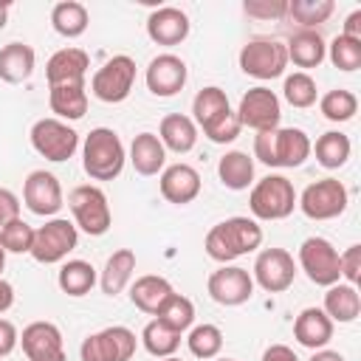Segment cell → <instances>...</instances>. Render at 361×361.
Returning a JSON list of instances; mask_svg holds the SVG:
<instances>
[{
  "label": "cell",
  "instance_id": "8",
  "mask_svg": "<svg viewBox=\"0 0 361 361\" xmlns=\"http://www.w3.org/2000/svg\"><path fill=\"white\" fill-rule=\"evenodd\" d=\"M79 243V228L65 220V217H54L45 226L34 228V245H31V257L42 265H54L62 262Z\"/></svg>",
  "mask_w": 361,
  "mask_h": 361
},
{
  "label": "cell",
  "instance_id": "38",
  "mask_svg": "<svg viewBox=\"0 0 361 361\" xmlns=\"http://www.w3.org/2000/svg\"><path fill=\"white\" fill-rule=\"evenodd\" d=\"M282 96H285V102H288L290 107L305 110V107L316 104V99H319V87H316V82H313L310 73H305V71H293L290 76H285Z\"/></svg>",
  "mask_w": 361,
  "mask_h": 361
},
{
  "label": "cell",
  "instance_id": "54",
  "mask_svg": "<svg viewBox=\"0 0 361 361\" xmlns=\"http://www.w3.org/2000/svg\"><path fill=\"white\" fill-rule=\"evenodd\" d=\"M3 268H6V248H3V243H0V274H3Z\"/></svg>",
  "mask_w": 361,
  "mask_h": 361
},
{
  "label": "cell",
  "instance_id": "33",
  "mask_svg": "<svg viewBox=\"0 0 361 361\" xmlns=\"http://www.w3.org/2000/svg\"><path fill=\"white\" fill-rule=\"evenodd\" d=\"M226 110H231L228 107V96H226V90H220V87H214V85H209V87H200L197 93H195V99H192V121L203 130L206 124H212L214 118H220Z\"/></svg>",
  "mask_w": 361,
  "mask_h": 361
},
{
  "label": "cell",
  "instance_id": "36",
  "mask_svg": "<svg viewBox=\"0 0 361 361\" xmlns=\"http://www.w3.org/2000/svg\"><path fill=\"white\" fill-rule=\"evenodd\" d=\"M141 344H144V350H147L149 355H155V358H169V355H175V350L180 347V333H175V330H169L164 322L152 319V322H147V327L141 330Z\"/></svg>",
  "mask_w": 361,
  "mask_h": 361
},
{
  "label": "cell",
  "instance_id": "26",
  "mask_svg": "<svg viewBox=\"0 0 361 361\" xmlns=\"http://www.w3.org/2000/svg\"><path fill=\"white\" fill-rule=\"evenodd\" d=\"M48 104L51 110L68 121H76L87 113V87L85 82H68V85H54L48 87Z\"/></svg>",
  "mask_w": 361,
  "mask_h": 361
},
{
  "label": "cell",
  "instance_id": "22",
  "mask_svg": "<svg viewBox=\"0 0 361 361\" xmlns=\"http://www.w3.org/2000/svg\"><path fill=\"white\" fill-rule=\"evenodd\" d=\"M293 338L307 350H324L333 338V322L322 307H305L293 322Z\"/></svg>",
  "mask_w": 361,
  "mask_h": 361
},
{
  "label": "cell",
  "instance_id": "15",
  "mask_svg": "<svg viewBox=\"0 0 361 361\" xmlns=\"http://www.w3.org/2000/svg\"><path fill=\"white\" fill-rule=\"evenodd\" d=\"M206 290L217 305L237 307V305H245L254 296V279L240 265H220L217 271H212V276L206 282Z\"/></svg>",
  "mask_w": 361,
  "mask_h": 361
},
{
  "label": "cell",
  "instance_id": "5",
  "mask_svg": "<svg viewBox=\"0 0 361 361\" xmlns=\"http://www.w3.org/2000/svg\"><path fill=\"white\" fill-rule=\"evenodd\" d=\"M68 206H71V214H73V226L82 228L90 237H102L113 223L107 195L99 186H90V183L76 186L68 195Z\"/></svg>",
  "mask_w": 361,
  "mask_h": 361
},
{
  "label": "cell",
  "instance_id": "43",
  "mask_svg": "<svg viewBox=\"0 0 361 361\" xmlns=\"http://www.w3.org/2000/svg\"><path fill=\"white\" fill-rule=\"evenodd\" d=\"M0 243L6 248V254H31V245H34V228L17 217L11 223H6L0 228Z\"/></svg>",
  "mask_w": 361,
  "mask_h": 361
},
{
  "label": "cell",
  "instance_id": "17",
  "mask_svg": "<svg viewBox=\"0 0 361 361\" xmlns=\"http://www.w3.org/2000/svg\"><path fill=\"white\" fill-rule=\"evenodd\" d=\"M28 361H65V341L54 322H31L20 336Z\"/></svg>",
  "mask_w": 361,
  "mask_h": 361
},
{
  "label": "cell",
  "instance_id": "18",
  "mask_svg": "<svg viewBox=\"0 0 361 361\" xmlns=\"http://www.w3.org/2000/svg\"><path fill=\"white\" fill-rule=\"evenodd\" d=\"M186 76H189L186 62L180 56H175V54H158L147 65V73H144L149 93L161 96V99H169V96L180 93L183 85H186Z\"/></svg>",
  "mask_w": 361,
  "mask_h": 361
},
{
  "label": "cell",
  "instance_id": "32",
  "mask_svg": "<svg viewBox=\"0 0 361 361\" xmlns=\"http://www.w3.org/2000/svg\"><path fill=\"white\" fill-rule=\"evenodd\" d=\"M87 23H90L87 8L82 3H76V0H62V3H56L51 8V25H54V31L59 37L76 39V37H82L87 31Z\"/></svg>",
  "mask_w": 361,
  "mask_h": 361
},
{
  "label": "cell",
  "instance_id": "19",
  "mask_svg": "<svg viewBox=\"0 0 361 361\" xmlns=\"http://www.w3.org/2000/svg\"><path fill=\"white\" fill-rule=\"evenodd\" d=\"M158 189H161L164 200H169L175 206H186L200 195V175L189 164H172V166H164V172L158 178Z\"/></svg>",
  "mask_w": 361,
  "mask_h": 361
},
{
  "label": "cell",
  "instance_id": "45",
  "mask_svg": "<svg viewBox=\"0 0 361 361\" xmlns=\"http://www.w3.org/2000/svg\"><path fill=\"white\" fill-rule=\"evenodd\" d=\"M243 11L257 20H279L288 14V3L285 0H245Z\"/></svg>",
  "mask_w": 361,
  "mask_h": 361
},
{
  "label": "cell",
  "instance_id": "29",
  "mask_svg": "<svg viewBox=\"0 0 361 361\" xmlns=\"http://www.w3.org/2000/svg\"><path fill=\"white\" fill-rule=\"evenodd\" d=\"M169 293H175L172 285H169V279L155 276V274H147V276H138V279L133 282V288H130V302H133L141 313L155 316L158 307L166 302Z\"/></svg>",
  "mask_w": 361,
  "mask_h": 361
},
{
  "label": "cell",
  "instance_id": "31",
  "mask_svg": "<svg viewBox=\"0 0 361 361\" xmlns=\"http://www.w3.org/2000/svg\"><path fill=\"white\" fill-rule=\"evenodd\" d=\"M217 175H220V183L226 189H234V192H243L254 183V161L248 158V152H240V149H231L220 158L217 164Z\"/></svg>",
  "mask_w": 361,
  "mask_h": 361
},
{
  "label": "cell",
  "instance_id": "34",
  "mask_svg": "<svg viewBox=\"0 0 361 361\" xmlns=\"http://www.w3.org/2000/svg\"><path fill=\"white\" fill-rule=\"evenodd\" d=\"M56 282H59L62 293H68V296H85L96 285V268L90 262H85V259H68L59 268Z\"/></svg>",
  "mask_w": 361,
  "mask_h": 361
},
{
  "label": "cell",
  "instance_id": "13",
  "mask_svg": "<svg viewBox=\"0 0 361 361\" xmlns=\"http://www.w3.org/2000/svg\"><path fill=\"white\" fill-rule=\"evenodd\" d=\"M237 118L243 127H251L254 133H265V130H276L279 118H282V104L279 96L271 87H251L248 93H243L240 107H237Z\"/></svg>",
  "mask_w": 361,
  "mask_h": 361
},
{
  "label": "cell",
  "instance_id": "1",
  "mask_svg": "<svg viewBox=\"0 0 361 361\" xmlns=\"http://www.w3.org/2000/svg\"><path fill=\"white\" fill-rule=\"evenodd\" d=\"M259 243H262V228H259L257 220H251V217H228V220H223V223L209 228L203 248L214 262L228 265L237 257L257 251Z\"/></svg>",
  "mask_w": 361,
  "mask_h": 361
},
{
  "label": "cell",
  "instance_id": "40",
  "mask_svg": "<svg viewBox=\"0 0 361 361\" xmlns=\"http://www.w3.org/2000/svg\"><path fill=\"white\" fill-rule=\"evenodd\" d=\"M186 344H189V353L195 358L209 361V358H217L220 355V350H223V333L214 324H197V327L189 330Z\"/></svg>",
  "mask_w": 361,
  "mask_h": 361
},
{
  "label": "cell",
  "instance_id": "44",
  "mask_svg": "<svg viewBox=\"0 0 361 361\" xmlns=\"http://www.w3.org/2000/svg\"><path fill=\"white\" fill-rule=\"evenodd\" d=\"M240 130H243V124H240L237 113H234V110H226L220 118H214L212 124L203 127V135H206L212 144H231V141L240 135Z\"/></svg>",
  "mask_w": 361,
  "mask_h": 361
},
{
  "label": "cell",
  "instance_id": "24",
  "mask_svg": "<svg viewBox=\"0 0 361 361\" xmlns=\"http://www.w3.org/2000/svg\"><path fill=\"white\" fill-rule=\"evenodd\" d=\"M285 51H288V62H293L296 68H319L324 62V56H327V45H324V39H322V34L316 28L296 31L288 39Z\"/></svg>",
  "mask_w": 361,
  "mask_h": 361
},
{
  "label": "cell",
  "instance_id": "2",
  "mask_svg": "<svg viewBox=\"0 0 361 361\" xmlns=\"http://www.w3.org/2000/svg\"><path fill=\"white\" fill-rule=\"evenodd\" d=\"M310 149L313 144L307 133L299 127H276V130H265L254 135V155L265 166H285V169L302 166Z\"/></svg>",
  "mask_w": 361,
  "mask_h": 361
},
{
  "label": "cell",
  "instance_id": "6",
  "mask_svg": "<svg viewBox=\"0 0 361 361\" xmlns=\"http://www.w3.org/2000/svg\"><path fill=\"white\" fill-rule=\"evenodd\" d=\"M347 203H350V195L338 178H322V180L305 186V192L296 197V206L310 220H333V217L344 214Z\"/></svg>",
  "mask_w": 361,
  "mask_h": 361
},
{
  "label": "cell",
  "instance_id": "23",
  "mask_svg": "<svg viewBox=\"0 0 361 361\" xmlns=\"http://www.w3.org/2000/svg\"><path fill=\"white\" fill-rule=\"evenodd\" d=\"M130 164L138 175L149 178V175H158L164 172V164H166V149L161 144V138L155 133H138L130 144Z\"/></svg>",
  "mask_w": 361,
  "mask_h": 361
},
{
  "label": "cell",
  "instance_id": "47",
  "mask_svg": "<svg viewBox=\"0 0 361 361\" xmlns=\"http://www.w3.org/2000/svg\"><path fill=\"white\" fill-rule=\"evenodd\" d=\"M20 217V197L11 192V189H3L0 186V228L11 220Z\"/></svg>",
  "mask_w": 361,
  "mask_h": 361
},
{
  "label": "cell",
  "instance_id": "42",
  "mask_svg": "<svg viewBox=\"0 0 361 361\" xmlns=\"http://www.w3.org/2000/svg\"><path fill=\"white\" fill-rule=\"evenodd\" d=\"M327 56H330V62H333L338 71H344V73L358 71V68H361V42H358V39H350V37H344V34H338V37L327 45Z\"/></svg>",
  "mask_w": 361,
  "mask_h": 361
},
{
  "label": "cell",
  "instance_id": "9",
  "mask_svg": "<svg viewBox=\"0 0 361 361\" xmlns=\"http://www.w3.org/2000/svg\"><path fill=\"white\" fill-rule=\"evenodd\" d=\"M31 147L42 158H48L54 164H62V161L73 158V152L79 149V133L73 127H68V121L39 118L31 127Z\"/></svg>",
  "mask_w": 361,
  "mask_h": 361
},
{
  "label": "cell",
  "instance_id": "50",
  "mask_svg": "<svg viewBox=\"0 0 361 361\" xmlns=\"http://www.w3.org/2000/svg\"><path fill=\"white\" fill-rule=\"evenodd\" d=\"M341 34H344V37H350V39H358V42H361V8H355V11L344 20Z\"/></svg>",
  "mask_w": 361,
  "mask_h": 361
},
{
  "label": "cell",
  "instance_id": "51",
  "mask_svg": "<svg viewBox=\"0 0 361 361\" xmlns=\"http://www.w3.org/2000/svg\"><path fill=\"white\" fill-rule=\"evenodd\" d=\"M11 305H14V288H11V282H6V279L0 276V316H3Z\"/></svg>",
  "mask_w": 361,
  "mask_h": 361
},
{
  "label": "cell",
  "instance_id": "52",
  "mask_svg": "<svg viewBox=\"0 0 361 361\" xmlns=\"http://www.w3.org/2000/svg\"><path fill=\"white\" fill-rule=\"evenodd\" d=\"M310 361H344V355L336 353V350H316V353L310 355Z\"/></svg>",
  "mask_w": 361,
  "mask_h": 361
},
{
  "label": "cell",
  "instance_id": "14",
  "mask_svg": "<svg viewBox=\"0 0 361 361\" xmlns=\"http://www.w3.org/2000/svg\"><path fill=\"white\" fill-rule=\"evenodd\" d=\"M251 279L268 293H282L296 279V262L285 248H265L254 259Z\"/></svg>",
  "mask_w": 361,
  "mask_h": 361
},
{
  "label": "cell",
  "instance_id": "37",
  "mask_svg": "<svg viewBox=\"0 0 361 361\" xmlns=\"http://www.w3.org/2000/svg\"><path fill=\"white\" fill-rule=\"evenodd\" d=\"M155 319L164 322L169 330H175V333L183 336L192 327V322H195V305H192V299H186L180 293H169L166 302L158 307Z\"/></svg>",
  "mask_w": 361,
  "mask_h": 361
},
{
  "label": "cell",
  "instance_id": "55",
  "mask_svg": "<svg viewBox=\"0 0 361 361\" xmlns=\"http://www.w3.org/2000/svg\"><path fill=\"white\" fill-rule=\"evenodd\" d=\"M161 361H180V358H175V355H169V358H161Z\"/></svg>",
  "mask_w": 361,
  "mask_h": 361
},
{
  "label": "cell",
  "instance_id": "12",
  "mask_svg": "<svg viewBox=\"0 0 361 361\" xmlns=\"http://www.w3.org/2000/svg\"><path fill=\"white\" fill-rule=\"evenodd\" d=\"M299 265L302 271L307 274V279L313 285H322V288H330L341 279V271H338V251L333 248L330 240L324 237H307L302 245H299Z\"/></svg>",
  "mask_w": 361,
  "mask_h": 361
},
{
  "label": "cell",
  "instance_id": "21",
  "mask_svg": "<svg viewBox=\"0 0 361 361\" xmlns=\"http://www.w3.org/2000/svg\"><path fill=\"white\" fill-rule=\"evenodd\" d=\"M90 68V56L82 48H59L48 65H45V79L48 87L54 85H68V82H85V73Z\"/></svg>",
  "mask_w": 361,
  "mask_h": 361
},
{
  "label": "cell",
  "instance_id": "49",
  "mask_svg": "<svg viewBox=\"0 0 361 361\" xmlns=\"http://www.w3.org/2000/svg\"><path fill=\"white\" fill-rule=\"evenodd\" d=\"M262 361H299V355L288 347V344H271L262 353Z\"/></svg>",
  "mask_w": 361,
  "mask_h": 361
},
{
  "label": "cell",
  "instance_id": "39",
  "mask_svg": "<svg viewBox=\"0 0 361 361\" xmlns=\"http://www.w3.org/2000/svg\"><path fill=\"white\" fill-rule=\"evenodd\" d=\"M319 110L327 121H350L355 113H358V99L353 90H344V87H336V90H327L322 99H319Z\"/></svg>",
  "mask_w": 361,
  "mask_h": 361
},
{
  "label": "cell",
  "instance_id": "20",
  "mask_svg": "<svg viewBox=\"0 0 361 361\" xmlns=\"http://www.w3.org/2000/svg\"><path fill=\"white\" fill-rule=\"evenodd\" d=\"M147 37L155 45H180L189 37V17L178 6H161L147 17Z\"/></svg>",
  "mask_w": 361,
  "mask_h": 361
},
{
  "label": "cell",
  "instance_id": "27",
  "mask_svg": "<svg viewBox=\"0 0 361 361\" xmlns=\"http://www.w3.org/2000/svg\"><path fill=\"white\" fill-rule=\"evenodd\" d=\"M37 54L25 42H8L0 48V79L8 85H20L34 73Z\"/></svg>",
  "mask_w": 361,
  "mask_h": 361
},
{
  "label": "cell",
  "instance_id": "46",
  "mask_svg": "<svg viewBox=\"0 0 361 361\" xmlns=\"http://www.w3.org/2000/svg\"><path fill=\"white\" fill-rule=\"evenodd\" d=\"M338 271L347 285L361 282V245H350L344 254H338Z\"/></svg>",
  "mask_w": 361,
  "mask_h": 361
},
{
  "label": "cell",
  "instance_id": "25",
  "mask_svg": "<svg viewBox=\"0 0 361 361\" xmlns=\"http://www.w3.org/2000/svg\"><path fill=\"white\" fill-rule=\"evenodd\" d=\"M158 138H161L164 149H172V152L183 155V152H189L197 144V124L192 121V116L169 113V116L161 118Z\"/></svg>",
  "mask_w": 361,
  "mask_h": 361
},
{
  "label": "cell",
  "instance_id": "35",
  "mask_svg": "<svg viewBox=\"0 0 361 361\" xmlns=\"http://www.w3.org/2000/svg\"><path fill=\"white\" fill-rule=\"evenodd\" d=\"M310 152H316V161L324 169H338V166L347 164V158L353 152V144H350V138L344 133L330 130V133H324V135L316 138V147Z\"/></svg>",
  "mask_w": 361,
  "mask_h": 361
},
{
  "label": "cell",
  "instance_id": "41",
  "mask_svg": "<svg viewBox=\"0 0 361 361\" xmlns=\"http://www.w3.org/2000/svg\"><path fill=\"white\" fill-rule=\"evenodd\" d=\"M333 8H336L333 0H293L288 3V17L296 20L302 28H313L324 23L333 14Z\"/></svg>",
  "mask_w": 361,
  "mask_h": 361
},
{
  "label": "cell",
  "instance_id": "56",
  "mask_svg": "<svg viewBox=\"0 0 361 361\" xmlns=\"http://www.w3.org/2000/svg\"><path fill=\"white\" fill-rule=\"evenodd\" d=\"M214 361H234V358H214Z\"/></svg>",
  "mask_w": 361,
  "mask_h": 361
},
{
  "label": "cell",
  "instance_id": "11",
  "mask_svg": "<svg viewBox=\"0 0 361 361\" xmlns=\"http://www.w3.org/2000/svg\"><path fill=\"white\" fill-rule=\"evenodd\" d=\"M240 68L254 79H276L288 68V51L276 39H251L240 48Z\"/></svg>",
  "mask_w": 361,
  "mask_h": 361
},
{
  "label": "cell",
  "instance_id": "4",
  "mask_svg": "<svg viewBox=\"0 0 361 361\" xmlns=\"http://www.w3.org/2000/svg\"><path fill=\"white\" fill-rule=\"evenodd\" d=\"M248 206L257 220H285L296 209V189L285 175H265L251 186Z\"/></svg>",
  "mask_w": 361,
  "mask_h": 361
},
{
  "label": "cell",
  "instance_id": "53",
  "mask_svg": "<svg viewBox=\"0 0 361 361\" xmlns=\"http://www.w3.org/2000/svg\"><path fill=\"white\" fill-rule=\"evenodd\" d=\"M6 23H8V3L0 0V28H6Z\"/></svg>",
  "mask_w": 361,
  "mask_h": 361
},
{
  "label": "cell",
  "instance_id": "16",
  "mask_svg": "<svg viewBox=\"0 0 361 361\" xmlns=\"http://www.w3.org/2000/svg\"><path fill=\"white\" fill-rule=\"evenodd\" d=\"M23 203L28 206V212L39 214V217H51L62 209L65 197H62V186L56 180V175L45 172V169H34L28 172L25 183H23Z\"/></svg>",
  "mask_w": 361,
  "mask_h": 361
},
{
  "label": "cell",
  "instance_id": "7",
  "mask_svg": "<svg viewBox=\"0 0 361 361\" xmlns=\"http://www.w3.org/2000/svg\"><path fill=\"white\" fill-rule=\"evenodd\" d=\"M135 85V62L127 54L107 59L90 79V93L104 104H118L130 96Z\"/></svg>",
  "mask_w": 361,
  "mask_h": 361
},
{
  "label": "cell",
  "instance_id": "10",
  "mask_svg": "<svg viewBox=\"0 0 361 361\" xmlns=\"http://www.w3.org/2000/svg\"><path fill=\"white\" fill-rule=\"evenodd\" d=\"M82 361H130L135 355V333L124 324L90 333L79 347Z\"/></svg>",
  "mask_w": 361,
  "mask_h": 361
},
{
  "label": "cell",
  "instance_id": "30",
  "mask_svg": "<svg viewBox=\"0 0 361 361\" xmlns=\"http://www.w3.org/2000/svg\"><path fill=\"white\" fill-rule=\"evenodd\" d=\"M133 271H135V251L130 248H118L107 257L104 262V271L99 276V285L107 296H116L127 288V282L133 279Z\"/></svg>",
  "mask_w": 361,
  "mask_h": 361
},
{
  "label": "cell",
  "instance_id": "28",
  "mask_svg": "<svg viewBox=\"0 0 361 361\" xmlns=\"http://www.w3.org/2000/svg\"><path fill=\"white\" fill-rule=\"evenodd\" d=\"M330 322H341V324H350L358 319L361 313V296H358V288L355 285H347V282H336L327 288L324 293V307H322Z\"/></svg>",
  "mask_w": 361,
  "mask_h": 361
},
{
  "label": "cell",
  "instance_id": "48",
  "mask_svg": "<svg viewBox=\"0 0 361 361\" xmlns=\"http://www.w3.org/2000/svg\"><path fill=\"white\" fill-rule=\"evenodd\" d=\"M17 341H20L17 327H14L8 319H0V358H6V355L17 347Z\"/></svg>",
  "mask_w": 361,
  "mask_h": 361
},
{
  "label": "cell",
  "instance_id": "3",
  "mask_svg": "<svg viewBox=\"0 0 361 361\" xmlns=\"http://www.w3.org/2000/svg\"><path fill=\"white\" fill-rule=\"evenodd\" d=\"M127 161L124 144L116 130L110 127H96L87 133L82 144V166L93 180H113L121 175Z\"/></svg>",
  "mask_w": 361,
  "mask_h": 361
}]
</instances>
